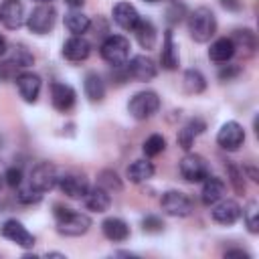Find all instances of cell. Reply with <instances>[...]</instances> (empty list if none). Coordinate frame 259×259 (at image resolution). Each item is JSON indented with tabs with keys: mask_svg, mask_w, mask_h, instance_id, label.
<instances>
[{
	"mask_svg": "<svg viewBox=\"0 0 259 259\" xmlns=\"http://www.w3.org/2000/svg\"><path fill=\"white\" fill-rule=\"evenodd\" d=\"M55 221H57V231L65 237H81L91 227V219L85 212H79L63 204H55Z\"/></svg>",
	"mask_w": 259,
	"mask_h": 259,
	"instance_id": "6da1fadb",
	"label": "cell"
},
{
	"mask_svg": "<svg viewBox=\"0 0 259 259\" xmlns=\"http://www.w3.org/2000/svg\"><path fill=\"white\" fill-rule=\"evenodd\" d=\"M188 32L196 42H208L217 32V16L210 8L200 6L188 14Z\"/></svg>",
	"mask_w": 259,
	"mask_h": 259,
	"instance_id": "7a4b0ae2",
	"label": "cell"
},
{
	"mask_svg": "<svg viewBox=\"0 0 259 259\" xmlns=\"http://www.w3.org/2000/svg\"><path fill=\"white\" fill-rule=\"evenodd\" d=\"M130 40L121 34H109L103 42H101V59L113 67H123L127 63V57H130Z\"/></svg>",
	"mask_w": 259,
	"mask_h": 259,
	"instance_id": "3957f363",
	"label": "cell"
},
{
	"mask_svg": "<svg viewBox=\"0 0 259 259\" xmlns=\"http://www.w3.org/2000/svg\"><path fill=\"white\" fill-rule=\"evenodd\" d=\"M178 170H180V176L186 180V182H202L208 174H210V168H208V162L204 156L200 154H194V152H188L180 164H178Z\"/></svg>",
	"mask_w": 259,
	"mask_h": 259,
	"instance_id": "277c9868",
	"label": "cell"
},
{
	"mask_svg": "<svg viewBox=\"0 0 259 259\" xmlns=\"http://www.w3.org/2000/svg\"><path fill=\"white\" fill-rule=\"evenodd\" d=\"M57 22V10L51 4H38L26 16V26L34 34H49Z\"/></svg>",
	"mask_w": 259,
	"mask_h": 259,
	"instance_id": "5b68a950",
	"label": "cell"
},
{
	"mask_svg": "<svg viewBox=\"0 0 259 259\" xmlns=\"http://www.w3.org/2000/svg\"><path fill=\"white\" fill-rule=\"evenodd\" d=\"M158 109H160V97L156 91H138L127 103V111L136 119H148Z\"/></svg>",
	"mask_w": 259,
	"mask_h": 259,
	"instance_id": "8992f818",
	"label": "cell"
},
{
	"mask_svg": "<svg viewBox=\"0 0 259 259\" xmlns=\"http://www.w3.org/2000/svg\"><path fill=\"white\" fill-rule=\"evenodd\" d=\"M160 206L166 214L170 217H188L192 212V200L188 194L180 192V190H168L162 194L160 198Z\"/></svg>",
	"mask_w": 259,
	"mask_h": 259,
	"instance_id": "52a82bcc",
	"label": "cell"
},
{
	"mask_svg": "<svg viewBox=\"0 0 259 259\" xmlns=\"http://www.w3.org/2000/svg\"><path fill=\"white\" fill-rule=\"evenodd\" d=\"M28 182L38 188L40 192H47V190H53L59 182V172L57 168L51 164V162H38L36 166H32L30 170V178Z\"/></svg>",
	"mask_w": 259,
	"mask_h": 259,
	"instance_id": "ba28073f",
	"label": "cell"
},
{
	"mask_svg": "<svg viewBox=\"0 0 259 259\" xmlns=\"http://www.w3.org/2000/svg\"><path fill=\"white\" fill-rule=\"evenodd\" d=\"M243 142H245V130H243L241 123H237V121H225L221 125L219 134H217V144L223 150L235 152V150H239L243 146Z\"/></svg>",
	"mask_w": 259,
	"mask_h": 259,
	"instance_id": "9c48e42d",
	"label": "cell"
},
{
	"mask_svg": "<svg viewBox=\"0 0 259 259\" xmlns=\"http://www.w3.org/2000/svg\"><path fill=\"white\" fill-rule=\"evenodd\" d=\"M0 233H2L4 239L16 243V245L22 247V249H32V247H34V235L28 233V229H26L20 221H16V219L4 221L2 227H0Z\"/></svg>",
	"mask_w": 259,
	"mask_h": 259,
	"instance_id": "30bf717a",
	"label": "cell"
},
{
	"mask_svg": "<svg viewBox=\"0 0 259 259\" xmlns=\"http://www.w3.org/2000/svg\"><path fill=\"white\" fill-rule=\"evenodd\" d=\"M241 212H243L241 204L233 198H221L210 208V217L219 225H235L241 219Z\"/></svg>",
	"mask_w": 259,
	"mask_h": 259,
	"instance_id": "8fae6325",
	"label": "cell"
},
{
	"mask_svg": "<svg viewBox=\"0 0 259 259\" xmlns=\"http://www.w3.org/2000/svg\"><path fill=\"white\" fill-rule=\"evenodd\" d=\"M125 73H127V77H132L136 81H152L158 75V69H156V65H154V61L150 57L136 55L125 65Z\"/></svg>",
	"mask_w": 259,
	"mask_h": 259,
	"instance_id": "7c38bea8",
	"label": "cell"
},
{
	"mask_svg": "<svg viewBox=\"0 0 259 259\" xmlns=\"http://www.w3.org/2000/svg\"><path fill=\"white\" fill-rule=\"evenodd\" d=\"M26 14H24V6L20 0H4L0 4V22L2 26H6L8 30H16L24 24Z\"/></svg>",
	"mask_w": 259,
	"mask_h": 259,
	"instance_id": "4fadbf2b",
	"label": "cell"
},
{
	"mask_svg": "<svg viewBox=\"0 0 259 259\" xmlns=\"http://www.w3.org/2000/svg\"><path fill=\"white\" fill-rule=\"evenodd\" d=\"M16 89L20 93V97L26 101V103H36L38 95H40V89H42V81L36 73L32 71H22L18 77H16Z\"/></svg>",
	"mask_w": 259,
	"mask_h": 259,
	"instance_id": "5bb4252c",
	"label": "cell"
},
{
	"mask_svg": "<svg viewBox=\"0 0 259 259\" xmlns=\"http://www.w3.org/2000/svg\"><path fill=\"white\" fill-rule=\"evenodd\" d=\"M51 101L57 111H69L77 101V93L69 83L55 81L51 83Z\"/></svg>",
	"mask_w": 259,
	"mask_h": 259,
	"instance_id": "9a60e30c",
	"label": "cell"
},
{
	"mask_svg": "<svg viewBox=\"0 0 259 259\" xmlns=\"http://www.w3.org/2000/svg\"><path fill=\"white\" fill-rule=\"evenodd\" d=\"M111 16H113V22L123 30H134L140 20V12L136 10V6L130 2H123V0L113 6Z\"/></svg>",
	"mask_w": 259,
	"mask_h": 259,
	"instance_id": "2e32d148",
	"label": "cell"
},
{
	"mask_svg": "<svg viewBox=\"0 0 259 259\" xmlns=\"http://www.w3.org/2000/svg\"><path fill=\"white\" fill-rule=\"evenodd\" d=\"M89 55H91V42L87 38H83V36L73 34L71 38H67L63 42V57L67 61L79 63V61H85Z\"/></svg>",
	"mask_w": 259,
	"mask_h": 259,
	"instance_id": "e0dca14e",
	"label": "cell"
},
{
	"mask_svg": "<svg viewBox=\"0 0 259 259\" xmlns=\"http://www.w3.org/2000/svg\"><path fill=\"white\" fill-rule=\"evenodd\" d=\"M57 186L69 198H83L89 188V182H87V178H83L79 174H65V176H59Z\"/></svg>",
	"mask_w": 259,
	"mask_h": 259,
	"instance_id": "ac0fdd59",
	"label": "cell"
},
{
	"mask_svg": "<svg viewBox=\"0 0 259 259\" xmlns=\"http://www.w3.org/2000/svg\"><path fill=\"white\" fill-rule=\"evenodd\" d=\"M225 190H227V184L223 178L219 176H206L202 180V190H200V200L204 206H212L214 202H219L223 196H225Z\"/></svg>",
	"mask_w": 259,
	"mask_h": 259,
	"instance_id": "d6986e66",
	"label": "cell"
},
{
	"mask_svg": "<svg viewBox=\"0 0 259 259\" xmlns=\"http://www.w3.org/2000/svg\"><path fill=\"white\" fill-rule=\"evenodd\" d=\"M83 202L89 210L93 212H105L111 204V196H109V190L103 188V186H93V188H87L85 196H83Z\"/></svg>",
	"mask_w": 259,
	"mask_h": 259,
	"instance_id": "ffe728a7",
	"label": "cell"
},
{
	"mask_svg": "<svg viewBox=\"0 0 259 259\" xmlns=\"http://www.w3.org/2000/svg\"><path fill=\"white\" fill-rule=\"evenodd\" d=\"M101 231L105 235V239H109L111 243H123L130 239V227L123 219L119 217H109L101 223Z\"/></svg>",
	"mask_w": 259,
	"mask_h": 259,
	"instance_id": "44dd1931",
	"label": "cell"
},
{
	"mask_svg": "<svg viewBox=\"0 0 259 259\" xmlns=\"http://www.w3.org/2000/svg\"><path fill=\"white\" fill-rule=\"evenodd\" d=\"M160 63L164 69L174 71L180 65V55H178V45L174 42L172 30L164 32V42H162V53H160Z\"/></svg>",
	"mask_w": 259,
	"mask_h": 259,
	"instance_id": "7402d4cb",
	"label": "cell"
},
{
	"mask_svg": "<svg viewBox=\"0 0 259 259\" xmlns=\"http://www.w3.org/2000/svg\"><path fill=\"white\" fill-rule=\"evenodd\" d=\"M134 32H136V40H138V45H140L142 49L150 51V49L156 47L158 32H156V26H154L152 20H148V18H140L138 24H136V28H134Z\"/></svg>",
	"mask_w": 259,
	"mask_h": 259,
	"instance_id": "603a6c76",
	"label": "cell"
},
{
	"mask_svg": "<svg viewBox=\"0 0 259 259\" xmlns=\"http://www.w3.org/2000/svg\"><path fill=\"white\" fill-rule=\"evenodd\" d=\"M235 53H237V47H235V42L231 40V36L217 38V40L210 45V49H208V57H210V61H214V63H227V61H231V59L235 57Z\"/></svg>",
	"mask_w": 259,
	"mask_h": 259,
	"instance_id": "cb8c5ba5",
	"label": "cell"
},
{
	"mask_svg": "<svg viewBox=\"0 0 259 259\" xmlns=\"http://www.w3.org/2000/svg\"><path fill=\"white\" fill-rule=\"evenodd\" d=\"M125 174H127L130 182H134V184L146 182V180H150V178L154 176V164H152L150 160H146V158L134 160V162L127 166Z\"/></svg>",
	"mask_w": 259,
	"mask_h": 259,
	"instance_id": "d4e9b609",
	"label": "cell"
},
{
	"mask_svg": "<svg viewBox=\"0 0 259 259\" xmlns=\"http://www.w3.org/2000/svg\"><path fill=\"white\" fill-rule=\"evenodd\" d=\"M83 91H85V97L91 101V103H97L105 97V83L103 79L97 75V73H87L85 75V81H83Z\"/></svg>",
	"mask_w": 259,
	"mask_h": 259,
	"instance_id": "484cf974",
	"label": "cell"
},
{
	"mask_svg": "<svg viewBox=\"0 0 259 259\" xmlns=\"http://www.w3.org/2000/svg\"><path fill=\"white\" fill-rule=\"evenodd\" d=\"M91 26V20L87 14L83 12H77V10H71L65 14V28L71 32V34H77V36H83Z\"/></svg>",
	"mask_w": 259,
	"mask_h": 259,
	"instance_id": "4316f807",
	"label": "cell"
},
{
	"mask_svg": "<svg viewBox=\"0 0 259 259\" xmlns=\"http://www.w3.org/2000/svg\"><path fill=\"white\" fill-rule=\"evenodd\" d=\"M182 85L188 93H202L206 89V79L204 75L198 71V69H188L184 71V77H182Z\"/></svg>",
	"mask_w": 259,
	"mask_h": 259,
	"instance_id": "83f0119b",
	"label": "cell"
},
{
	"mask_svg": "<svg viewBox=\"0 0 259 259\" xmlns=\"http://www.w3.org/2000/svg\"><path fill=\"white\" fill-rule=\"evenodd\" d=\"M42 194H45V192H40L38 188H34L30 182L24 184V180H22V184H20L18 190H16V198H18V202H22V204H36V202L42 200Z\"/></svg>",
	"mask_w": 259,
	"mask_h": 259,
	"instance_id": "f1b7e54d",
	"label": "cell"
},
{
	"mask_svg": "<svg viewBox=\"0 0 259 259\" xmlns=\"http://www.w3.org/2000/svg\"><path fill=\"white\" fill-rule=\"evenodd\" d=\"M231 40L235 42V47H237V49H239V47H243V49H247L249 53H253V49H255V45H257L255 32H253L251 28H237V30L233 32Z\"/></svg>",
	"mask_w": 259,
	"mask_h": 259,
	"instance_id": "f546056e",
	"label": "cell"
},
{
	"mask_svg": "<svg viewBox=\"0 0 259 259\" xmlns=\"http://www.w3.org/2000/svg\"><path fill=\"white\" fill-rule=\"evenodd\" d=\"M243 221H245V227L249 229V233H259V204L255 200H251L245 208H243Z\"/></svg>",
	"mask_w": 259,
	"mask_h": 259,
	"instance_id": "4dcf8cb0",
	"label": "cell"
},
{
	"mask_svg": "<svg viewBox=\"0 0 259 259\" xmlns=\"http://www.w3.org/2000/svg\"><path fill=\"white\" fill-rule=\"evenodd\" d=\"M164 148H166V140H164V136H160V134H152V136L144 142V146H142L146 158H154V156L162 154Z\"/></svg>",
	"mask_w": 259,
	"mask_h": 259,
	"instance_id": "1f68e13d",
	"label": "cell"
},
{
	"mask_svg": "<svg viewBox=\"0 0 259 259\" xmlns=\"http://www.w3.org/2000/svg\"><path fill=\"white\" fill-rule=\"evenodd\" d=\"M20 73H22V67H20L12 57H8L6 61H2V63H0V81L16 79Z\"/></svg>",
	"mask_w": 259,
	"mask_h": 259,
	"instance_id": "d6a6232c",
	"label": "cell"
},
{
	"mask_svg": "<svg viewBox=\"0 0 259 259\" xmlns=\"http://www.w3.org/2000/svg\"><path fill=\"white\" fill-rule=\"evenodd\" d=\"M99 186H103V188H107L109 192L115 188V190H119L121 188V182L117 180V174L115 172H111V170H103L101 174H99Z\"/></svg>",
	"mask_w": 259,
	"mask_h": 259,
	"instance_id": "836d02e7",
	"label": "cell"
},
{
	"mask_svg": "<svg viewBox=\"0 0 259 259\" xmlns=\"http://www.w3.org/2000/svg\"><path fill=\"white\" fill-rule=\"evenodd\" d=\"M142 229H144L146 233H162L164 223H162L160 217H156V214H148V217L142 219Z\"/></svg>",
	"mask_w": 259,
	"mask_h": 259,
	"instance_id": "e575fe53",
	"label": "cell"
},
{
	"mask_svg": "<svg viewBox=\"0 0 259 259\" xmlns=\"http://www.w3.org/2000/svg\"><path fill=\"white\" fill-rule=\"evenodd\" d=\"M194 138H196V136H194V134L184 125V127L178 132V138H176V140H178V146H180L182 150H186V152H188V150L192 148V144H194Z\"/></svg>",
	"mask_w": 259,
	"mask_h": 259,
	"instance_id": "d590c367",
	"label": "cell"
},
{
	"mask_svg": "<svg viewBox=\"0 0 259 259\" xmlns=\"http://www.w3.org/2000/svg\"><path fill=\"white\" fill-rule=\"evenodd\" d=\"M4 178H6V184L8 186H12V188H18L20 184H22V170L20 168H16V166H12V168H8L6 170V174H4Z\"/></svg>",
	"mask_w": 259,
	"mask_h": 259,
	"instance_id": "8d00e7d4",
	"label": "cell"
},
{
	"mask_svg": "<svg viewBox=\"0 0 259 259\" xmlns=\"http://www.w3.org/2000/svg\"><path fill=\"white\" fill-rule=\"evenodd\" d=\"M229 174H231V182L235 186L237 192H245V182H243V168H235L233 164H229Z\"/></svg>",
	"mask_w": 259,
	"mask_h": 259,
	"instance_id": "74e56055",
	"label": "cell"
},
{
	"mask_svg": "<svg viewBox=\"0 0 259 259\" xmlns=\"http://www.w3.org/2000/svg\"><path fill=\"white\" fill-rule=\"evenodd\" d=\"M239 73H241V67L239 65H227L225 69L219 71V79L221 81H233Z\"/></svg>",
	"mask_w": 259,
	"mask_h": 259,
	"instance_id": "f35d334b",
	"label": "cell"
},
{
	"mask_svg": "<svg viewBox=\"0 0 259 259\" xmlns=\"http://www.w3.org/2000/svg\"><path fill=\"white\" fill-rule=\"evenodd\" d=\"M186 127H188L194 136H198V134H202V132L206 130V123H204V119H200V117H192V119H188Z\"/></svg>",
	"mask_w": 259,
	"mask_h": 259,
	"instance_id": "ab89813d",
	"label": "cell"
},
{
	"mask_svg": "<svg viewBox=\"0 0 259 259\" xmlns=\"http://www.w3.org/2000/svg\"><path fill=\"white\" fill-rule=\"evenodd\" d=\"M221 4H223V8H227L231 12L241 10V0H221Z\"/></svg>",
	"mask_w": 259,
	"mask_h": 259,
	"instance_id": "60d3db41",
	"label": "cell"
},
{
	"mask_svg": "<svg viewBox=\"0 0 259 259\" xmlns=\"http://www.w3.org/2000/svg\"><path fill=\"white\" fill-rule=\"evenodd\" d=\"M225 257H243V259H249L251 255L247 251H243V249H231V251L225 253Z\"/></svg>",
	"mask_w": 259,
	"mask_h": 259,
	"instance_id": "b9f144b4",
	"label": "cell"
},
{
	"mask_svg": "<svg viewBox=\"0 0 259 259\" xmlns=\"http://www.w3.org/2000/svg\"><path fill=\"white\" fill-rule=\"evenodd\" d=\"M65 4H67L69 8H73V10H77V8H81V6L85 4V0H65Z\"/></svg>",
	"mask_w": 259,
	"mask_h": 259,
	"instance_id": "7bdbcfd3",
	"label": "cell"
},
{
	"mask_svg": "<svg viewBox=\"0 0 259 259\" xmlns=\"http://www.w3.org/2000/svg\"><path fill=\"white\" fill-rule=\"evenodd\" d=\"M6 51H8V40L0 34V57H2V55H6Z\"/></svg>",
	"mask_w": 259,
	"mask_h": 259,
	"instance_id": "ee69618b",
	"label": "cell"
},
{
	"mask_svg": "<svg viewBox=\"0 0 259 259\" xmlns=\"http://www.w3.org/2000/svg\"><path fill=\"white\" fill-rule=\"evenodd\" d=\"M47 257H61V259H65V255H63V253H55V251L47 253Z\"/></svg>",
	"mask_w": 259,
	"mask_h": 259,
	"instance_id": "f6af8a7d",
	"label": "cell"
},
{
	"mask_svg": "<svg viewBox=\"0 0 259 259\" xmlns=\"http://www.w3.org/2000/svg\"><path fill=\"white\" fill-rule=\"evenodd\" d=\"M34 2H38V4H51L53 0H34Z\"/></svg>",
	"mask_w": 259,
	"mask_h": 259,
	"instance_id": "bcb514c9",
	"label": "cell"
},
{
	"mask_svg": "<svg viewBox=\"0 0 259 259\" xmlns=\"http://www.w3.org/2000/svg\"><path fill=\"white\" fill-rule=\"evenodd\" d=\"M144 2H158V0H144Z\"/></svg>",
	"mask_w": 259,
	"mask_h": 259,
	"instance_id": "7dc6e473",
	"label": "cell"
},
{
	"mask_svg": "<svg viewBox=\"0 0 259 259\" xmlns=\"http://www.w3.org/2000/svg\"><path fill=\"white\" fill-rule=\"evenodd\" d=\"M0 188H2V176H0Z\"/></svg>",
	"mask_w": 259,
	"mask_h": 259,
	"instance_id": "c3c4849f",
	"label": "cell"
}]
</instances>
